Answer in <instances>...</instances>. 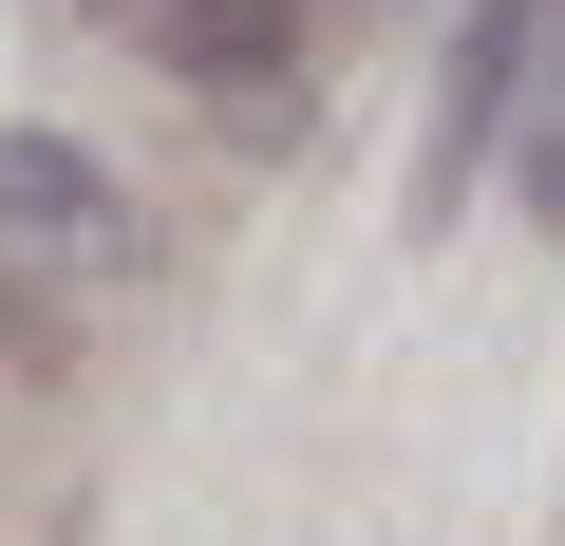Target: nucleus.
I'll list each match as a JSON object with an SVG mask.
<instances>
[{
	"mask_svg": "<svg viewBox=\"0 0 565 546\" xmlns=\"http://www.w3.org/2000/svg\"><path fill=\"white\" fill-rule=\"evenodd\" d=\"M509 57H527V0H490V20H471V57H452V132H434V189L471 170V132H490V95H509Z\"/></svg>",
	"mask_w": 565,
	"mask_h": 546,
	"instance_id": "nucleus-3",
	"label": "nucleus"
},
{
	"mask_svg": "<svg viewBox=\"0 0 565 546\" xmlns=\"http://www.w3.org/2000/svg\"><path fill=\"white\" fill-rule=\"evenodd\" d=\"M0 245H39V264H132V189H114L76 132H0Z\"/></svg>",
	"mask_w": 565,
	"mask_h": 546,
	"instance_id": "nucleus-1",
	"label": "nucleus"
},
{
	"mask_svg": "<svg viewBox=\"0 0 565 546\" xmlns=\"http://www.w3.org/2000/svg\"><path fill=\"white\" fill-rule=\"evenodd\" d=\"M151 57L170 76H282L302 57V0H151Z\"/></svg>",
	"mask_w": 565,
	"mask_h": 546,
	"instance_id": "nucleus-2",
	"label": "nucleus"
}]
</instances>
